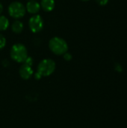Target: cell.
<instances>
[{
  "label": "cell",
  "mask_w": 127,
  "mask_h": 128,
  "mask_svg": "<svg viewBox=\"0 0 127 128\" xmlns=\"http://www.w3.org/2000/svg\"><path fill=\"white\" fill-rule=\"evenodd\" d=\"M49 48L56 56L64 55L68 50V44L66 40L59 37H53L49 41Z\"/></svg>",
  "instance_id": "cell-1"
},
{
  "label": "cell",
  "mask_w": 127,
  "mask_h": 128,
  "mask_svg": "<svg viewBox=\"0 0 127 128\" xmlns=\"http://www.w3.org/2000/svg\"><path fill=\"white\" fill-rule=\"evenodd\" d=\"M10 56L14 62L17 63H23L28 57V50L25 45L17 43L12 46Z\"/></svg>",
  "instance_id": "cell-2"
},
{
  "label": "cell",
  "mask_w": 127,
  "mask_h": 128,
  "mask_svg": "<svg viewBox=\"0 0 127 128\" xmlns=\"http://www.w3.org/2000/svg\"><path fill=\"white\" fill-rule=\"evenodd\" d=\"M55 70V62L51 58L43 59L37 66V73L41 76H49Z\"/></svg>",
  "instance_id": "cell-3"
},
{
  "label": "cell",
  "mask_w": 127,
  "mask_h": 128,
  "mask_svg": "<svg viewBox=\"0 0 127 128\" xmlns=\"http://www.w3.org/2000/svg\"><path fill=\"white\" fill-rule=\"evenodd\" d=\"M7 11L9 15L12 18L19 20L25 16L26 9H25V6L22 2H13L9 4Z\"/></svg>",
  "instance_id": "cell-4"
},
{
  "label": "cell",
  "mask_w": 127,
  "mask_h": 128,
  "mask_svg": "<svg viewBox=\"0 0 127 128\" xmlns=\"http://www.w3.org/2000/svg\"><path fill=\"white\" fill-rule=\"evenodd\" d=\"M43 20L39 14L33 15L28 20V27L31 32L38 33L43 28Z\"/></svg>",
  "instance_id": "cell-5"
},
{
  "label": "cell",
  "mask_w": 127,
  "mask_h": 128,
  "mask_svg": "<svg viewBox=\"0 0 127 128\" xmlns=\"http://www.w3.org/2000/svg\"><path fill=\"white\" fill-rule=\"evenodd\" d=\"M19 74L22 79L28 80L33 75V69L31 66L23 63L19 69Z\"/></svg>",
  "instance_id": "cell-6"
},
{
  "label": "cell",
  "mask_w": 127,
  "mask_h": 128,
  "mask_svg": "<svg viewBox=\"0 0 127 128\" xmlns=\"http://www.w3.org/2000/svg\"><path fill=\"white\" fill-rule=\"evenodd\" d=\"M40 4L35 0H29L25 6L26 11L31 14H37L40 10Z\"/></svg>",
  "instance_id": "cell-7"
},
{
  "label": "cell",
  "mask_w": 127,
  "mask_h": 128,
  "mask_svg": "<svg viewBox=\"0 0 127 128\" xmlns=\"http://www.w3.org/2000/svg\"><path fill=\"white\" fill-rule=\"evenodd\" d=\"M40 8L46 12L52 11L55 5V0H41Z\"/></svg>",
  "instance_id": "cell-8"
},
{
  "label": "cell",
  "mask_w": 127,
  "mask_h": 128,
  "mask_svg": "<svg viewBox=\"0 0 127 128\" xmlns=\"http://www.w3.org/2000/svg\"><path fill=\"white\" fill-rule=\"evenodd\" d=\"M23 28H24L23 23L20 20H15L12 23V25H11V30L15 34L21 33L22 32V30H23Z\"/></svg>",
  "instance_id": "cell-9"
},
{
  "label": "cell",
  "mask_w": 127,
  "mask_h": 128,
  "mask_svg": "<svg viewBox=\"0 0 127 128\" xmlns=\"http://www.w3.org/2000/svg\"><path fill=\"white\" fill-rule=\"evenodd\" d=\"M9 20L5 16L0 15V31H5L9 27Z\"/></svg>",
  "instance_id": "cell-10"
},
{
  "label": "cell",
  "mask_w": 127,
  "mask_h": 128,
  "mask_svg": "<svg viewBox=\"0 0 127 128\" xmlns=\"http://www.w3.org/2000/svg\"><path fill=\"white\" fill-rule=\"evenodd\" d=\"M6 46V38L1 34H0V50L4 48Z\"/></svg>",
  "instance_id": "cell-11"
},
{
  "label": "cell",
  "mask_w": 127,
  "mask_h": 128,
  "mask_svg": "<svg viewBox=\"0 0 127 128\" xmlns=\"http://www.w3.org/2000/svg\"><path fill=\"white\" fill-rule=\"evenodd\" d=\"M23 63H25V64H28V65L32 67V65H33V64H34V60H33V58H32L31 57L28 56Z\"/></svg>",
  "instance_id": "cell-12"
},
{
  "label": "cell",
  "mask_w": 127,
  "mask_h": 128,
  "mask_svg": "<svg viewBox=\"0 0 127 128\" xmlns=\"http://www.w3.org/2000/svg\"><path fill=\"white\" fill-rule=\"evenodd\" d=\"M63 56H64V60L67 61V62H70V61H71L72 58H73V56H72L71 53H70V52H65Z\"/></svg>",
  "instance_id": "cell-13"
},
{
  "label": "cell",
  "mask_w": 127,
  "mask_h": 128,
  "mask_svg": "<svg viewBox=\"0 0 127 128\" xmlns=\"http://www.w3.org/2000/svg\"><path fill=\"white\" fill-rule=\"evenodd\" d=\"M96 2L99 4V5H101V6H104L106 4H108L109 1V0H95Z\"/></svg>",
  "instance_id": "cell-14"
},
{
  "label": "cell",
  "mask_w": 127,
  "mask_h": 128,
  "mask_svg": "<svg viewBox=\"0 0 127 128\" xmlns=\"http://www.w3.org/2000/svg\"><path fill=\"white\" fill-rule=\"evenodd\" d=\"M2 65H3L4 67H7V66L9 65V62H8V60L4 59L3 62H2Z\"/></svg>",
  "instance_id": "cell-15"
},
{
  "label": "cell",
  "mask_w": 127,
  "mask_h": 128,
  "mask_svg": "<svg viewBox=\"0 0 127 128\" xmlns=\"http://www.w3.org/2000/svg\"><path fill=\"white\" fill-rule=\"evenodd\" d=\"M115 69H116V70H118V71H119V72L122 71V67H121L119 64H116V65H115Z\"/></svg>",
  "instance_id": "cell-16"
},
{
  "label": "cell",
  "mask_w": 127,
  "mask_h": 128,
  "mask_svg": "<svg viewBox=\"0 0 127 128\" xmlns=\"http://www.w3.org/2000/svg\"><path fill=\"white\" fill-rule=\"evenodd\" d=\"M34 77H35V79H36V80H40L42 76H40L37 72V73L34 74Z\"/></svg>",
  "instance_id": "cell-17"
},
{
  "label": "cell",
  "mask_w": 127,
  "mask_h": 128,
  "mask_svg": "<svg viewBox=\"0 0 127 128\" xmlns=\"http://www.w3.org/2000/svg\"><path fill=\"white\" fill-rule=\"evenodd\" d=\"M2 11H3V5H2V4L0 2V15H1V14L2 13Z\"/></svg>",
  "instance_id": "cell-18"
},
{
  "label": "cell",
  "mask_w": 127,
  "mask_h": 128,
  "mask_svg": "<svg viewBox=\"0 0 127 128\" xmlns=\"http://www.w3.org/2000/svg\"><path fill=\"white\" fill-rule=\"evenodd\" d=\"M81 1H83V2H87V1H89V0H81Z\"/></svg>",
  "instance_id": "cell-19"
}]
</instances>
